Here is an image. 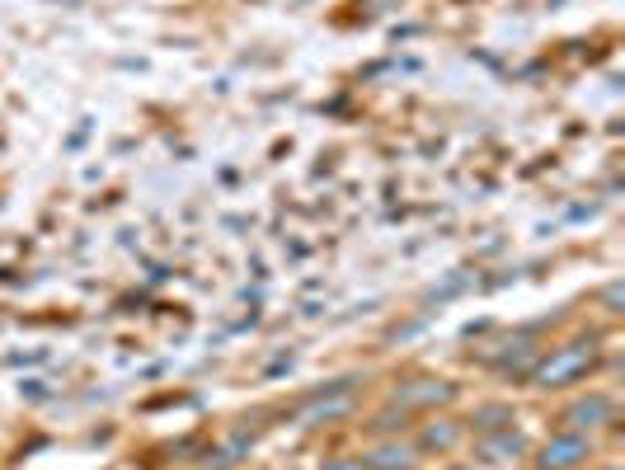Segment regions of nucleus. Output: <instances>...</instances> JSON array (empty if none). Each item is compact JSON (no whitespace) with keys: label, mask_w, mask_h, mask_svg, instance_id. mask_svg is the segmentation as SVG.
<instances>
[{"label":"nucleus","mask_w":625,"mask_h":470,"mask_svg":"<svg viewBox=\"0 0 625 470\" xmlns=\"http://www.w3.org/2000/svg\"><path fill=\"white\" fill-rule=\"evenodd\" d=\"M475 423H480V428H504V423H513V414L504 410V404H489V410L475 414Z\"/></svg>","instance_id":"obj_8"},{"label":"nucleus","mask_w":625,"mask_h":470,"mask_svg":"<svg viewBox=\"0 0 625 470\" xmlns=\"http://www.w3.org/2000/svg\"><path fill=\"white\" fill-rule=\"evenodd\" d=\"M522 447H527V442H522V438H517L513 428H508V433H498V438H489V442L480 447V452H485L489 461H504V457H517V452H522Z\"/></svg>","instance_id":"obj_7"},{"label":"nucleus","mask_w":625,"mask_h":470,"mask_svg":"<svg viewBox=\"0 0 625 470\" xmlns=\"http://www.w3.org/2000/svg\"><path fill=\"white\" fill-rule=\"evenodd\" d=\"M456 442V428H428L424 433V447H451Z\"/></svg>","instance_id":"obj_9"},{"label":"nucleus","mask_w":625,"mask_h":470,"mask_svg":"<svg viewBox=\"0 0 625 470\" xmlns=\"http://www.w3.org/2000/svg\"><path fill=\"white\" fill-rule=\"evenodd\" d=\"M451 395H456V386H447V381H409L395 391L400 410H409V404H447Z\"/></svg>","instance_id":"obj_3"},{"label":"nucleus","mask_w":625,"mask_h":470,"mask_svg":"<svg viewBox=\"0 0 625 470\" xmlns=\"http://www.w3.org/2000/svg\"><path fill=\"white\" fill-rule=\"evenodd\" d=\"M377 470H405L409 461H414V447H405V442H390V447H381V452H371L367 457Z\"/></svg>","instance_id":"obj_6"},{"label":"nucleus","mask_w":625,"mask_h":470,"mask_svg":"<svg viewBox=\"0 0 625 470\" xmlns=\"http://www.w3.org/2000/svg\"><path fill=\"white\" fill-rule=\"evenodd\" d=\"M325 470H362V461H329Z\"/></svg>","instance_id":"obj_10"},{"label":"nucleus","mask_w":625,"mask_h":470,"mask_svg":"<svg viewBox=\"0 0 625 470\" xmlns=\"http://www.w3.org/2000/svg\"><path fill=\"white\" fill-rule=\"evenodd\" d=\"M612 419V400L607 395H593V400H578L569 410V423L574 428H588V423H607Z\"/></svg>","instance_id":"obj_4"},{"label":"nucleus","mask_w":625,"mask_h":470,"mask_svg":"<svg viewBox=\"0 0 625 470\" xmlns=\"http://www.w3.org/2000/svg\"><path fill=\"white\" fill-rule=\"evenodd\" d=\"M583 457H588V442H583L578 433H565L546 442V452H540V470H574Z\"/></svg>","instance_id":"obj_2"},{"label":"nucleus","mask_w":625,"mask_h":470,"mask_svg":"<svg viewBox=\"0 0 625 470\" xmlns=\"http://www.w3.org/2000/svg\"><path fill=\"white\" fill-rule=\"evenodd\" d=\"M353 410V395H348V386H344V391L335 395V400H310L306 404V410H301V419H339V414H348Z\"/></svg>","instance_id":"obj_5"},{"label":"nucleus","mask_w":625,"mask_h":470,"mask_svg":"<svg viewBox=\"0 0 625 470\" xmlns=\"http://www.w3.org/2000/svg\"><path fill=\"white\" fill-rule=\"evenodd\" d=\"M588 367H593V343H565V349H555L536 367V386H565V381L583 377Z\"/></svg>","instance_id":"obj_1"}]
</instances>
